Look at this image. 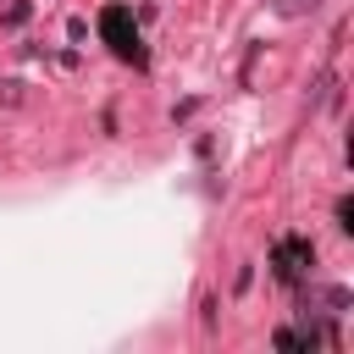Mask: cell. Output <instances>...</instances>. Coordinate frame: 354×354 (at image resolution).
<instances>
[{
	"label": "cell",
	"mask_w": 354,
	"mask_h": 354,
	"mask_svg": "<svg viewBox=\"0 0 354 354\" xmlns=\"http://www.w3.org/2000/svg\"><path fill=\"white\" fill-rule=\"evenodd\" d=\"M100 28H105V39L116 44V55H127V61H138V33L127 28V11H122V6H111V11L100 17Z\"/></svg>",
	"instance_id": "cell-1"
}]
</instances>
